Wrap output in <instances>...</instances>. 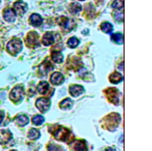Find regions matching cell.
<instances>
[{
    "instance_id": "19",
    "label": "cell",
    "mask_w": 152,
    "mask_h": 151,
    "mask_svg": "<svg viewBox=\"0 0 152 151\" xmlns=\"http://www.w3.org/2000/svg\"><path fill=\"white\" fill-rule=\"evenodd\" d=\"M16 122L18 125L23 127L27 125L29 122V119L26 115H20L16 118Z\"/></svg>"
},
{
    "instance_id": "27",
    "label": "cell",
    "mask_w": 152,
    "mask_h": 151,
    "mask_svg": "<svg viewBox=\"0 0 152 151\" xmlns=\"http://www.w3.org/2000/svg\"><path fill=\"white\" fill-rule=\"evenodd\" d=\"M124 6V0H115L112 4V7L115 9H121Z\"/></svg>"
},
{
    "instance_id": "21",
    "label": "cell",
    "mask_w": 152,
    "mask_h": 151,
    "mask_svg": "<svg viewBox=\"0 0 152 151\" xmlns=\"http://www.w3.org/2000/svg\"><path fill=\"white\" fill-rule=\"evenodd\" d=\"M81 10V5L78 3H73L70 5L69 11L73 14H76Z\"/></svg>"
},
{
    "instance_id": "5",
    "label": "cell",
    "mask_w": 152,
    "mask_h": 151,
    "mask_svg": "<svg viewBox=\"0 0 152 151\" xmlns=\"http://www.w3.org/2000/svg\"><path fill=\"white\" fill-rule=\"evenodd\" d=\"M106 95L111 102L114 104H117L119 102V91L117 89L114 88H111L106 91Z\"/></svg>"
},
{
    "instance_id": "28",
    "label": "cell",
    "mask_w": 152,
    "mask_h": 151,
    "mask_svg": "<svg viewBox=\"0 0 152 151\" xmlns=\"http://www.w3.org/2000/svg\"><path fill=\"white\" fill-rule=\"evenodd\" d=\"M60 20L58 21V23L60 25H61L62 27H64V28H66L68 26V23H69V20L67 19V18L62 17V18H59Z\"/></svg>"
},
{
    "instance_id": "13",
    "label": "cell",
    "mask_w": 152,
    "mask_h": 151,
    "mask_svg": "<svg viewBox=\"0 0 152 151\" xmlns=\"http://www.w3.org/2000/svg\"><path fill=\"white\" fill-rule=\"evenodd\" d=\"M29 21L33 26L38 27L42 24V18L41 16L38 14H33L30 16Z\"/></svg>"
},
{
    "instance_id": "6",
    "label": "cell",
    "mask_w": 152,
    "mask_h": 151,
    "mask_svg": "<svg viewBox=\"0 0 152 151\" xmlns=\"http://www.w3.org/2000/svg\"><path fill=\"white\" fill-rule=\"evenodd\" d=\"M14 10L16 13L22 15L26 12L28 9L26 4L23 1H18L14 4Z\"/></svg>"
},
{
    "instance_id": "17",
    "label": "cell",
    "mask_w": 152,
    "mask_h": 151,
    "mask_svg": "<svg viewBox=\"0 0 152 151\" xmlns=\"http://www.w3.org/2000/svg\"><path fill=\"white\" fill-rule=\"evenodd\" d=\"M73 149L77 151H85L86 150V144L85 142L82 141H76L73 144Z\"/></svg>"
},
{
    "instance_id": "9",
    "label": "cell",
    "mask_w": 152,
    "mask_h": 151,
    "mask_svg": "<svg viewBox=\"0 0 152 151\" xmlns=\"http://www.w3.org/2000/svg\"><path fill=\"white\" fill-rule=\"evenodd\" d=\"M3 16L4 19L7 21L12 22L15 19L16 12L14 9L8 8L4 11Z\"/></svg>"
},
{
    "instance_id": "15",
    "label": "cell",
    "mask_w": 152,
    "mask_h": 151,
    "mask_svg": "<svg viewBox=\"0 0 152 151\" xmlns=\"http://www.w3.org/2000/svg\"><path fill=\"white\" fill-rule=\"evenodd\" d=\"M110 81L114 84H117L123 80V77L120 73L117 72H115L110 75L109 77Z\"/></svg>"
},
{
    "instance_id": "30",
    "label": "cell",
    "mask_w": 152,
    "mask_h": 151,
    "mask_svg": "<svg viewBox=\"0 0 152 151\" xmlns=\"http://www.w3.org/2000/svg\"><path fill=\"white\" fill-rule=\"evenodd\" d=\"M80 1H84V0H80Z\"/></svg>"
},
{
    "instance_id": "26",
    "label": "cell",
    "mask_w": 152,
    "mask_h": 151,
    "mask_svg": "<svg viewBox=\"0 0 152 151\" xmlns=\"http://www.w3.org/2000/svg\"><path fill=\"white\" fill-rule=\"evenodd\" d=\"M44 120L45 119L43 116H42L41 115H37L33 119V123L36 125H42L43 123Z\"/></svg>"
},
{
    "instance_id": "4",
    "label": "cell",
    "mask_w": 152,
    "mask_h": 151,
    "mask_svg": "<svg viewBox=\"0 0 152 151\" xmlns=\"http://www.w3.org/2000/svg\"><path fill=\"white\" fill-rule=\"evenodd\" d=\"M36 104L38 110L42 113H44L49 110L51 102L49 99L45 98H41L37 100Z\"/></svg>"
},
{
    "instance_id": "3",
    "label": "cell",
    "mask_w": 152,
    "mask_h": 151,
    "mask_svg": "<svg viewBox=\"0 0 152 151\" xmlns=\"http://www.w3.org/2000/svg\"><path fill=\"white\" fill-rule=\"evenodd\" d=\"M23 96H24V90L23 88L18 86V87H15L14 89L11 91L9 97L12 101L17 102L23 99Z\"/></svg>"
},
{
    "instance_id": "2",
    "label": "cell",
    "mask_w": 152,
    "mask_h": 151,
    "mask_svg": "<svg viewBox=\"0 0 152 151\" xmlns=\"http://www.w3.org/2000/svg\"><path fill=\"white\" fill-rule=\"evenodd\" d=\"M71 132L67 129L63 127H59L54 132V136L58 141H66L70 137Z\"/></svg>"
},
{
    "instance_id": "7",
    "label": "cell",
    "mask_w": 152,
    "mask_h": 151,
    "mask_svg": "<svg viewBox=\"0 0 152 151\" xmlns=\"http://www.w3.org/2000/svg\"><path fill=\"white\" fill-rule=\"evenodd\" d=\"M12 135L9 131L7 130H0V144H5L8 143L12 139Z\"/></svg>"
},
{
    "instance_id": "22",
    "label": "cell",
    "mask_w": 152,
    "mask_h": 151,
    "mask_svg": "<svg viewBox=\"0 0 152 151\" xmlns=\"http://www.w3.org/2000/svg\"><path fill=\"white\" fill-rule=\"evenodd\" d=\"M40 133L39 131L36 129H32L29 131L28 137L31 140H36L40 137Z\"/></svg>"
},
{
    "instance_id": "18",
    "label": "cell",
    "mask_w": 152,
    "mask_h": 151,
    "mask_svg": "<svg viewBox=\"0 0 152 151\" xmlns=\"http://www.w3.org/2000/svg\"><path fill=\"white\" fill-rule=\"evenodd\" d=\"M73 101L69 98L64 99L60 104V107L62 110H67L71 109L73 106Z\"/></svg>"
},
{
    "instance_id": "25",
    "label": "cell",
    "mask_w": 152,
    "mask_h": 151,
    "mask_svg": "<svg viewBox=\"0 0 152 151\" xmlns=\"http://www.w3.org/2000/svg\"><path fill=\"white\" fill-rule=\"evenodd\" d=\"M79 43V40L76 37H72V38L69 39V40L68 41V42H67V45H69V46L70 48L74 49V48L77 47Z\"/></svg>"
},
{
    "instance_id": "24",
    "label": "cell",
    "mask_w": 152,
    "mask_h": 151,
    "mask_svg": "<svg viewBox=\"0 0 152 151\" xmlns=\"http://www.w3.org/2000/svg\"><path fill=\"white\" fill-rule=\"evenodd\" d=\"M113 26L110 23L104 22L101 25V29L102 32L105 33H111L113 31Z\"/></svg>"
},
{
    "instance_id": "14",
    "label": "cell",
    "mask_w": 152,
    "mask_h": 151,
    "mask_svg": "<svg viewBox=\"0 0 152 151\" xmlns=\"http://www.w3.org/2000/svg\"><path fill=\"white\" fill-rule=\"evenodd\" d=\"M54 42V38L51 33H47L44 35L42 43L45 46L51 45Z\"/></svg>"
},
{
    "instance_id": "16",
    "label": "cell",
    "mask_w": 152,
    "mask_h": 151,
    "mask_svg": "<svg viewBox=\"0 0 152 151\" xmlns=\"http://www.w3.org/2000/svg\"><path fill=\"white\" fill-rule=\"evenodd\" d=\"M49 85L46 82H42L37 87V90L40 94H45L48 91Z\"/></svg>"
},
{
    "instance_id": "29",
    "label": "cell",
    "mask_w": 152,
    "mask_h": 151,
    "mask_svg": "<svg viewBox=\"0 0 152 151\" xmlns=\"http://www.w3.org/2000/svg\"><path fill=\"white\" fill-rule=\"evenodd\" d=\"M4 116H5V115H4L3 111L0 110V124L1 123L2 121L3 120Z\"/></svg>"
},
{
    "instance_id": "1",
    "label": "cell",
    "mask_w": 152,
    "mask_h": 151,
    "mask_svg": "<svg viewBox=\"0 0 152 151\" xmlns=\"http://www.w3.org/2000/svg\"><path fill=\"white\" fill-rule=\"evenodd\" d=\"M22 48V42L18 39L11 40L7 45V49L9 52L14 56L20 52Z\"/></svg>"
},
{
    "instance_id": "12",
    "label": "cell",
    "mask_w": 152,
    "mask_h": 151,
    "mask_svg": "<svg viewBox=\"0 0 152 151\" xmlns=\"http://www.w3.org/2000/svg\"><path fill=\"white\" fill-rule=\"evenodd\" d=\"M54 67L52 64L49 61H45L39 67L41 73L43 74H47L49 72L53 69Z\"/></svg>"
},
{
    "instance_id": "10",
    "label": "cell",
    "mask_w": 152,
    "mask_h": 151,
    "mask_svg": "<svg viewBox=\"0 0 152 151\" xmlns=\"http://www.w3.org/2000/svg\"><path fill=\"white\" fill-rule=\"evenodd\" d=\"M38 35L36 32H31L28 34L26 38V43L29 46L31 47L38 43Z\"/></svg>"
},
{
    "instance_id": "23",
    "label": "cell",
    "mask_w": 152,
    "mask_h": 151,
    "mask_svg": "<svg viewBox=\"0 0 152 151\" xmlns=\"http://www.w3.org/2000/svg\"><path fill=\"white\" fill-rule=\"evenodd\" d=\"M111 39L118 44H122L123 43V36L121 33H116L113 34L111 36Z\"/></svg>"
},
{
    "instance_id": "20",
    "label": "cell",
    "mask_w": 152,
    "mask_h": 151,
    "mask_svg": "<svg viewBox=\"0 0 152 151\" xmlns=\"http://www.w3.org/2000/svg\"><path fill=\"white\" fill-rule=\"evenodd\" d=\"M52 59L54 62L56 63H61L63 61V56L62 54L58 51H54L52 52L51 55Z\"/></svg>"
},
{
    "instance_id": "11",
    "label": "cell",
    "mask_w": 152,
    "mask_h": 151,
    "mask_svg": "<svg viewBox=\"0 0 152 151\" xmlns=\"http://www.w3.org/2000/svg\"><path fill=\"white\" fill-rule=\"evenodd\" d=\"M84 92V89L81 85H74L70 87L69 93L73 97H77L82 95Z\"/></svg>"
},
{
    "instance_id": "8",
    "label": "cell",
    "mask_w": 152,
    "mask_h": 151,
    "mask_svg": "<svg viewBox=\"0 0 152 151\" xmlns=\"http://www.w3.org/2000/svg\"><path fill=\"white\" fill-rule=\"evenodd\" d=\"M50 81L53 85H59L64 82V77L61 73L55 72L51 75Z\"/></svg>"
}]
</instances>
